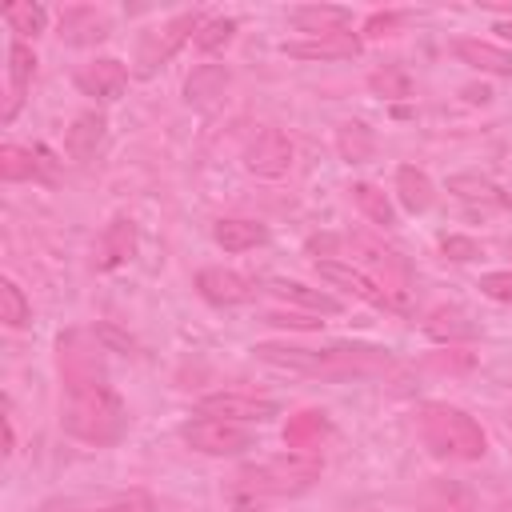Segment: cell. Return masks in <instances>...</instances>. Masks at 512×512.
Listing matches in <instances>:
<instances>
[{"mask_svg": "<svg viewBox=\"0 0 512 512\" xmlns=\"http://www.w3.org/2000/svg\"><path fill=\"white\" fill-rule=\"evenodd\" d=\"M256 356L264 364L320 376V380H352V376H376L392 364L384 348L364 344H328V348H296V344H256Z\"/></svg>", "mask_w": 512, "mask_h": 512, "instance_id": "1", "label": "cell"}, {"mask_svg": "<svg viewBox=\"0 0 512 512\" xmlns=\"http://www.w3.org/2000/svg\"><path fill=\"white\" fill-rule=\"evenodd\" d=\"M60 428L76 440H88V444H112L124 436L128 412L108 384L84 388V392H68V404L60 412Z\"/></svg>", "mask_w": 512, "mask_h": 512, "instance_id": "2", "label": "cell"}, {"mask_svg": "<svg viewBox=\"0 0 512 512\" xmlns=\"http://www.w3.org/2000/svg\"><path fill=\"white\" fill-rule=\"evenodd\" d=\"M420 440L440 460H480L488 452L484 428L464 408L452 404H428L420 412Z\"/></svg>", "mask_w": 512, "mask_h": 512, "instance_id": "3", "label": "cell"}, {"mask_svg": "<svg viewBox=\"0 0 512 512\" xmlns=\"http://www.w3.org/2000/svg\"><path fill=\"white\" fill-rule=\"evenodd\" d=\"M320 468H324V460L316 452H284L256 468H244L240 484L252 488L256 496H296L320 480Z\"/></svg>", "mask_w": 512, "mask_h": 512, "instance_id": "4", "label": "cell"}, {"mask_svg": "<svg viewBox=\"0 0 512 512\" xmlns=\"http://www.w3.org/2000/svg\"><path fill=\"white\" fill-rule=\"evenodd\" d=\"M56 368L68 392H84V388H104L108 372H104V348L88 336V332H68L56 344Z\"/></svg>", "mask_w": 512, "mask_h": 512, "instance_id": "5", "label": "cell"}, {"mask_svg": "<svg viewBox=\"0 0 512 512\" xmlns=\"http://www.w3.org/2000/svg\"><path fill=\"white\" fill-rule=\"evenodd\" d=\"M184 444L204 452V456H240L244 448H252V432L244 424L232 420H216V416H196L180 428Z\"/></svg>", "mask_w": 512, "mask_h": 512, "instance_id": "6", "label": "cell"}, {"mask_svg": "<svg viewBox=\"0 0 512 512\" xmlns=\"http://www.w3.org/2000/svg\"><path fill=\"white\" fill-rule=\"evenodd\" d=\"M316 272H320V280H328V284H336V288H344V292H352V296H360L364 304H372V308H384V312H408V304H400L376 276H368L364 268H356V264H340V260H316Z\"/></svg>", "mask_w": 512, "mask_h": 512, "instance_id": "7", "label": "cell"}, {"mask_svg": "<svg viewBox=\"0 0 512 512\" xmlns=\"http://www.w3.org/2000/svg\"><path fill=\"white\" fill-rule=\"evenodd\" d=\"M196 412L216 416V420H232V424H264L280 408H276V400H264V396H252V392H212V396L196 400Z\"/></svg>", "mask_w": 512, "mask_h": 512, "instance_id": "8", "label": "cell"}, {"mask_svg": "<svg viewBox=\"0 0 512 512\" xmlns=\"http://www.w3.org/2000/svg\"><path fill=\"white\" fill-rule=\"evenodd\" d=\"M244 168L264 180H280L292 168V140L280 128H260L244 148Z\"/></svg>", "mask_w": 512, "mask_h": 512, "instance_id": "9", "label": "cell"}, {"mask_svg": "<svg viewBox=\"0 0 512 512\" xmlns=\"http://www.w3.org/2000/svg\"><path fill=\"white\" fill-rule=\"evenodd\" d=\"M192 32H200V16H196V12H180V16H172L168 24L152 28V32L144 36V44H140V72H152L156 64L172 60V52H176Z\"/></svg>", "mask_w": 512, "mask_h": 512, "instance_id": "10", "label": "cell"}, {"mask_svg": "<svg viewBox=\"0 0 512 512\" xmlns=\"http://www.w3.org/2000/svg\"><path fill=\"white\" fill-rule=\"evenodd\" d=\"M76 88L84 96H96V100H116L124 88H128V68L116 60V56H100V60H88L76 68Z\"/></svg>", "mask_w": 512, "mask_h": 512, "instance_id": "11", "label": "cell"}, {"mask_svg": "<svg viewBox=\"0 0 512 512\" xmlns=\"http://www.w3.org/2000/svg\"><path fill=\"white\" fill-rule=\"evenodd\" d=\"M196 288L208 304H220V308H232V304H248L256 296V284L232 268H204L196 272Z\"/></svg>", "mask_w": 512, "mask_h": 512, "instance_id": "12", "label": "cell"}, {"mask_svg": "<svg viewBox=\"0 0 512 512\" xmlns=\"http://www.w3.org/2000/svg\"><path fill=\"white\" fill-rule=\"evenodd\" d=\"M360 52V36L352 32H332V36H308V40H288L284 56L296 60H348Z\"/></svg>", "mask_w": 512, "mask_h": 512, "instance_id": "13", "label": "cell"}, {"mask_svg": "<svg viewBox=\"0 0 512 512\" xmlns=\"http://www.w3.org/2000/svg\"><path fill=\"white\" fill-rule=\"evenodd\" d=\"M132 252H136V224H132L128 216H116V220L100 232V244H96L92 264L108 272V268H120Z\"/></svg>", "mask_w": 512, "mask_h": 512, "instance_id": "14", "label": "cell"}, {"mask_svg": "<svg viewBox=\"0 0 512 512\" xmlns=\"http://www.w3.org/2000/svg\"><path fill=\"white\" fill-rule=\"evenodd\" d=\"M104 136H108V120H104L100 112H80V116L72 120L68 136H64V148H68V156H72L76 164H88V160L100 152Z\"/></svg>", "mask_w": 512, "mask_h": 512, "instance_id": "15", "label": "cell"}, {"mask_svg": "<svg viewBox=\"0 0 512 512\" xmlns=\"http://www.w3.org/2000/svg\"><path fill=\"white\" fill-rule=\"evenodd\" d=\"M32 76H36V56H32V48H28L24 40H12V44H8V108H4V120H12V116L20 112V100H24L28 84H32Z\"/></svg>", "mask_w": 512, "mask_h": 512, "instance_id": "16", "label": "cell"}, {"mask_svg": "<svg viewBox=\"0 0 512 512\" xmlns=\"http://www.w3.org/2000/svg\"><path fill=\"white\" fill-rule=\"evenodd\" d=\"M416 504L420 512H476V496L456 480H428Z\"/></svg>", "mask_w": 512, "mask_h": 512, "instance_id": "17", "label": "cell"}, {"mask_svg": "<svg viewBox=\"0 0 512 512\" xmlns=\"http://www.w3.org/2000/svg\"><path fill=\"white\" fill-rule=\"evenodd\" d=\"M104 36H108V20L96 8L80 4V8H64L60 12V40L64 44H96Z\"/></svg>", "mask_w": 512, "mask_h": 512, "instance_id": "18", "label": "cell"}, {"mask_svg": "<svg viewBox=\"0 0 512 512\" xmlns=\"http://www.w3.org/2000/svg\"><path fill=\"white\" fill-rule=\"evenodd\" d=\"M324 436H328V416L316 412V408H304V412L288 416V424H284L288 452H316Z\"/></svg>", "mask_w": 512, "mask_h": 512, "instance_id": "19", "label": "cell"}, {"mask_svg": "<svg viewBox=\"0 0 512 512\" xmlns=\"http://www.w3.org/2000/svg\"><path fill=\"white\" fill-rule=\"evenodd\" d=\"M452 52L476 72H492V76H508L512 80V52H504V48H496L488 40H456Z\"/></svg>", "mask_w": 512, "mask_h": 512, "instance_id": "20", "label": "cell"}, {"mask_svg": "<svg viewBox=\"0 0 512 512\" xmlns=\"http://www.w3.org/2000/svg\"><path fill=\"white\" fill-rule=\"evenodd\" d=\"M224 88H228V68L224 64H200L184 80V100L196 108H212L224 96Z\"/></svg>", "mask_w": 512, "mask_h": 512, "instance_id": "21", "label": "cell"}, {"mask_svg": "<svg viewBox=\"0 0 512 512\" xmlns=\"http://www.w3.org/2000/svg\"><path fill=\"white\" fill-rule=\"evenodd\" d=\"M396 196H400V204H404L408 212H428L432 200H436V188H432V180H428L424 168L400 164V168H396Z\"/></svg>", "mask_w": 512, "mask_h": 512, "instance_id": "22", "label": "cell"}, {"mask_svg": "<svg viewBox=\"0 0 512 512\" xmlns=\"http://www.w3.org/2000/svg\"><path fill=\"white\" fill-rule=\"evenodd\" d=\"M212 240H216L224 252H248V248H256V244H264V240H268V228H264V224H256V220L228 216V220H216Z\"/></svg>", "mask_w": 512, "mask_h": 512, "instance_id": "23", "label": "cell"}, {"mask_svg": "<svg viewBox=\"0 0 512 512\" xmlns=\"http://www.w3.org/2000/svg\"><path fill=\"white\" fill-rule=\"evenodd\" d=\"M292 24L308 36H332V32H344L348 24V8H336V4H308V8H296L292 12Z\"/></svg>", "mask_w": 512, "mask_h": 512, "instance_id": "24", "label": "cell"}, {"mask_svg": "<svg viewBox=\"0 0 512 512\" xmlns=\"http://www.w3.org/2000/svg\"><path fill=\"white\" fill-rule=\"evenodd\" d=\"M336 152H340L348 164H364V160L376 152V136H372V128L360 124V120L340 124V128H336Z\"/></svg>", "mask_w": 512, "mask_h": 512, "instance_id": "25", "label": "cell"}, {"mask_svg": "<svg viewBox=\"0 0 512 512\" xmlns=\"http://www.w3.org/2000/svg\"><path fill=\"white\" fill-rule=\"evenodd\" d=\"M36 176H44L40 152L20 148V144H4L0 148V180L16 184V180H36Z\"/></svg>", "mask_w": 512, "mask_h": 512, "instance_id": "26", "label": "cell"}, {"mask_svg": "<svg viewBox=\"0 0 512 512\" xmlns=\"http://www.w3.org/2000/svg\"><path fill=\"white\" fill-rule=\"evenodd\" d=\"M448 192H456L460 200H468V204H480V208H504V204H512L492 180H484V176H452L448 180Z\"/></svg>", "mask_w": 512, "mask_h": 512, "instance_id": "27", "label": "cell"}, {"mask_svg": "<svg viewBox=\"0 0 512 512\" xmlns=\"http://www.w3.org/2000/svg\"><path fill=\"white\" fill-rule=\"evenodd\" d=\"M352 200H356V208H360L376 228H392V224H396V208H392V200H388L376 184H368V180L352 184Z\"/></svg>", "mask_w": 512, "mask_h": 512, "instance_id": "28", "label": "cell"}, {"mask_svg": "<svg viewBox=\"0 0 512 512\" xmlns=\"http://www.w3.org/2000/svg\"><path fill=\"white\" fill-rule=\"evenodd\" d=\"M268 288H272L280 300L304 304V308H312V312H340V300H336V296H328V292H320V288H308V284H300V280H272Z\"/></svg>", "mask_w": 512, "mask_h": 512, "instance_id": "29", "label": "cell"}, {"mask_svg": "<svg viewBox=\"0 0 512 512\" xmlns=\"http://www.w3.org/2000/svg\"><path fill=\"white\" fill-rule=\"evenodd\" d=\"M4 20L20 36H40L44 24H48V12L40 4H32V0H20V4H4Z\"/></svg>", "mask_w": 512, "mask_h": 512, "instance_id": "30", "label": "cell"}, {"mask_svg": "<svg viewBox=\"0 0 512 512\" xmlns=\"http://www.w3.org/2000/svg\"><path fill=\"white\" fill-rule=\"evenodd\" d=\"M424 328H428V336H436V340H468V336H476V324H468L460 312H448V308L432 312Z\"/></svg>", "mask_w": 512, "mask_h": 512, "instance_id": "31", "label": "cell"}, {"mask_svg": "<svg viewBox=\"0 0 512 512\" xmlns=\"http://www.w3.org/2000/svg\"><path fill=\"white\" fill-rule=\"evenodd\" d=\"M28 316H32V308H28L24 292L16 288V280H0V320L8 328H24Z\"/></svg>", "mask_w": 512, "mask_h": 512, "instance_id": "32", "label": "cell"}, {"mask_svg": "<svg viewBox=\"0 0 512 512\" xmlns=\"http://www.w3.org/2000/svg\"><path fill=\"white\" fill-rule=\"evenodd\" d=\"M368 84H372L380 96H392V100H400V96H408V92H412L408 72H404V68H396V64H388V68L372 72V76H368Z\"/></svg>", "mask_w": 512, "mask_h": 512, "instance_id": "33", "label": "cell"}, {"mask_svg": "<svg viewBox=\"0 0 512 512\" xmlns=\"http://www.w3.org/2000/svg\"><path fill=\"white\" fill-rule=\"evenodd\" d=\"M232 32H236V20H232V16L208 20V24H200V32H196V48L216 52V48H224V44L232 40Z\"/></svg>", "mask_w": 512, "mask_h": 512, "instance_id": "34", "label": "cell"}, {"mask_svg": "<svg viewBox=\"0 0 512 512\" xmlns=\"http://www.w3.org/2000/svg\"><path fill=\"white\" fill-rule=\"evenodd\" d=\"M488 300H500V304H512V272H484L480 284H476Z\"/></svg>", "mask_w": 512, "mask_h": 512, "instance_id": "35", "label": "cell"}, {"mask_svg": "<svg viewBox=\"0 0 512 512\" xmlns=\"http://www.w3.org/2000/svg\"><path fill=\"white\" fill-rule=\"evenodd\" d=\"M440 252H444L448 260H476V256H480V244H476L472 236H444V240H440Z\"/></svg>", "mask_w": 512, "mask_h": 512, "instance_id": "36", "label": "cell"}, {"mask_svg": "<svg viewBox=\"0 0 512 512\" xmlns=\"http://www.w3.org/2000/svg\"><path fill=\"white\" fill-rule=\"evenodd\" d=\"M104 512H156V504H152V496H148V492H128V496L112 500Z\"/></svg>", "mask_w": 512, "mask_h": 512, "instance_id": "37", "label": "cell"}, {"mask_svg": "<svg viewBox=\"0 0 512 512\" xmlns=\"http://www.w3.org/2000/svg\"><path fill=\"white\" fill-rule=\"evenodd\" d=\"M268 324H280V328H320V320H312V316H296V312H272V316H264Z\"/></svg>", "mask_w": 512, "mask_h": 512, "instance_id": "38", "label": "cell"}, {"mask_svg": "<svg viewBox=\"0 0 512 512\" xmlns=\"http://www.w3.org/2000/svg\"><path fill=\"white\" fill-rule=\"evenodd\" d=\"M396 20H400L396 12H384V16H372V20H368V36H388V32L396 28Z\"/></svg>", "mask_w": 512, "mask_h": 512, "instance_id": "39", "label": "cell"}, {"mask_svg": "<svg viewBox=\"0 0 512 512\" xmlns=\"http://www.w3.org/2000/svg\"><path fill=\"white\" fill-rule=\"evenodd\" d=\"M496 32H500V36H508V40H512V24H500V28H496Z\"/></svg>", "mask_w": 512, "mask_h": 512, "instance_id": "40", "label": "cell"}]
</instances>
